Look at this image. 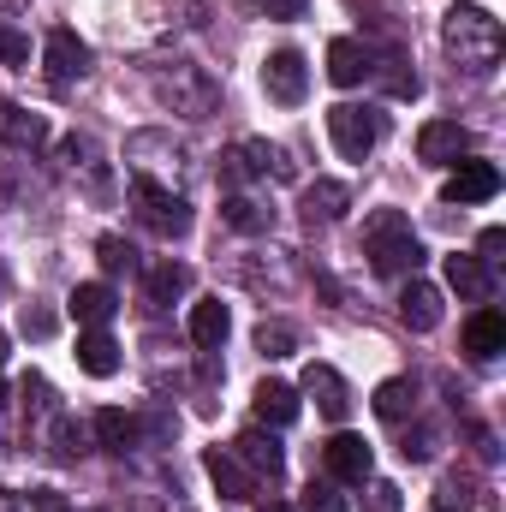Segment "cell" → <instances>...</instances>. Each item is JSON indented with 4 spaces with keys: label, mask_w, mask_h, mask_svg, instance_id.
<instances>
[{
    "label": "cell",
    "mask_w": 506,
    "mask_h": 512,
    "mask_svg": "<svg viewBox=\"0 0 506 512\" xmlns=\"http://www.w3.org/2000/svg\"><path fill=\"white\" fill-rule=\"evenodd\" d=\"M441 42H447V54H453L465 72H489V66L501 60V18L459 0V6H447V18H441Z\"/></svg>",
    "instance_id": "cell-1"
},
{
    "label": "cell",
    "mask_w": 506,
    "mask_h": 512,
    "mask_svg": "<svg viewBox=\"0 0 506 512\" xmlns=\"http://www.w3.org/2000/svg\"><path fill=\"white\" fill-rule=\"evenodd\" d=\"M364 256H370L376 274H417L423 268V245H417V233L399 209H376L364 221Z\"/></svg>",
    "instance_id": "cell-2"
},
{
    "label": "cell",
    "mask_w": 506,
    "mask_h": 512,
    "mask_svg": "<svg viewBox=\"0 0 506 512\" xmlns=\"http://www.w3.org/2000/svg\"><path fill=\"white\" fill-rule=\"evenodd\" d=\"M155 96H161V108H173V114H185V120H209L215 102H221V90H215V78H209L203 66L155 72Z\"/></svg>",
    "instance_id": "cell-3"
},
{
    "label": "cell",
    "mask_w": 506,
    "mask_h": 512,
    "mask_svg": "<svg viewBox=\"0 0 506 512\" xmlns=\"http://www.w3.org/2000/svg\"><path fill=\"white\" fill-rule=\"evenodd\" d=\"M131 203H137V215H143V227H149L155 239H185V233H191V203H185L179 191L155 185L149 173L131 179Z\"/></svg>",
    "instance_id": "cell-4"
},
{
    "label": "cell",
    "mask_w": 506,
    "mask_h": 512,
    "mask_svg": "<svg viewBox=\"0 0 506 512\" xmlns=\"http://www.w3.org/2000/svg\"><path fill=\"white\" fill-rule=\"evenodd\" d=\"M328 137H334V149H340L346 161H364V155L376 149V137H381V120L370 114V108L340 102V108H328Z\"/></svg>",
    "instance_id": "cell-5"
},
{
    "label": "cell",
    "mask_w": 506,
    "mask_h": 512,
    "mask_svg": "<svg viewBox=\"0 0 506 512\" xmlns=\"http://www.w3.org/2000/svg\"><path fill=\"white\" fill-rule=\"evenodd\" d=\"M262 90H268V102L298 108L304 90H310V66H304V54H298V48H274V54L262 60Z\"/></svg>",
    "instance_id": "cell-6"
},
{
    "label": "cell",
    "mask_w": 506,
    "mask_h": 512,
    "mask_svg": "<svg viewBox=\"0 0 506 512\" xmlns=\"http://www.w3.org/2000/svg\"><path fill=\"white\" fill-rule=\"evenodd\" d=\"M322 465H328V477H334V483H370L376 453H370V441H364V435H334V441L322 447Z\"/></svg>",
    "instance_id": "cell-7"
},
{
    "label": "cell",
    "mask_w": 506,
    "mask_h": 512,
    "mask_svg": "<svg viewBox=\"0 0 506 512\" xmlns=\"http://www.w3.org/2000/svg\"><path fill=\"white\" fill-rule=\"evenodd\" d=\"M42 60H48V78H54V84H78V78L90 72V42H84L78 30H54L48 48H42Z\"/></svg>",
    "instance_id": "cell-8"
},
{
    "label": "cell",
    "mask_w": 506,
    "mask_h": 512,
    "mask_svg": "<svg viewBox=\"0 0 506 512\" xmlns=\"http://www.w3.org/2000/svg\"><path fill=\"white\" fill-rule=\"evenodd\" d=\"M501 191V167L495 161H453V179H447V203H489Z\"/></svg>",
    "instance_id": "cell-9"
},
{
    "label": "cell",
    "mask_w": 506,
    "mask_h": 512,
    "mask_svg": "<svg viewBox=\"0 0 506 512\" xmlns=\"http://www.w3.org/2000/svg\"><path fill=\"white\" fill-rule=\"evenodd\" d=\"M304 393L316 399V411L328 417V423H346V411H352V393L340 382V370H328V364H310L304 370Z\"/></svg>",
    "instance_id": "cell-10"
},
{
    "label": "cell",
    "mask_w": 506,
    "mask_h": 512,
    "mask_svg": "<svg viewBox=\"0 0 506 512\" xmlns=\"http://www.w3.org/2000/svg\"><path fill=\"white\" fill-rule=\"evenodd\" d=\"M233 459L251 465V477H268V483L286 471V453H280V441H274L268 429H245V435L233 441Z\"/></svg>",
    "instance_id": "cell-11"
},
{
    "label": "cell",
    "mask_w": 506,
    "mask_h": 512,
    "mask_svg": "<svg viewBox=\"0 0 506 512\" xmlns=\"http://www.w3.org/2000/svg\"><path fill=\"white\" fill-rule=\"evenodd\" d=\"M376 72V60H370V48L364 42H352V36H340V42H328V78L340 84V90H352V84H364Z\"/></svg>",
    "instance_id": "cell-12"
},
{
    "label": "cell",
    "mask_w": 506,
    "mask_h": 512,
    "mask_svg": "<svg viewBox=\"0 0 506 512\" xmlns=\"http://www.w3.org/2000/svg\"><path fill=\"white\" fill-rule=\"evenodd\" d=\"M399 316H405V328H417V334L441 328V286H429V280L411 274V286L399 292Z\"/></svg>",
    "instance_id": "cell-13"
},
{
    "label": "cell",
    "mask_w": 506,
    "mask_h": 512,
    "mask_svg": "<svg viewBox=\"0 0 506 512\" xmlns=\"http://www.w3.org/2000/svg\"><path fill=\"white\" fill-rule=\"evenodd\" d=\"M471 149V131L459 126V120H429V126L417 131V155L423 161H459Z\"/></svg>",
    "instance_id": "cell-14"
},
{
    "label": "cell",
    "mask_w": 506,
    "mask_h": 512,
    "mask_svg": "<svg viewBox=\"0 0 506 512\" xmlns=\"http://www.w3.org/2000/svg\"><path fill=\"white\" fill-rule=\"evenodd\" d=\"M78 370L96 376V382H108V376L120 370V346H114L108 328H84V334H78Z\"/></svg>",
    "instance_id": "cell-15"
},
{
    "label": "cell",
    "mask_w": 506,
    "mask_h": 512,
    "mask_svg": "<svg viewBox=\"0 0 506 512\" xmlns=\"http://www.w3.org/2000/svg\"><path fill=\"white\" fill-rule=\"evenodd\" d=\"M465 352H471L477 364L501 358V352H506V316H501V310H477V316L465 322Z\"/></svg>",
    "instance_id": "cell-16"
},
{
    "label": "cell",
    "mask_w": 506,
    "mask_h": 512,
    "mask_svg": "<svg viewBox=\"0 0 506 512\" xmlns=\"http://www.w3.org/2000/svg\"><path fill=\"white\" fill-rule=\"evenodd\" d=\"M0 143H12V149H36V143H48V120L0 96Z\"/></svg>",
    "instance_id": "cell-17"
},
{
    "label": "cell",
    "mask_w": 506,
    "mask_h": 512,
    "mask_svg": "<svg viewBox=\"0 0 506 512\" xmlns=\"http://www.w3.org/2000/svg\"><path fill=\"white\" fill-rule=\"evenodd\" d=\"M203 471L215 477V489H221L227 501H251V495H256V477L233 459V453H221V447H209V453H203Z\"/></svg>",
    "instance_id": "cell-18"
},
{
    "label": "cell",
    "mask_w": 506,
    "mask_h": 512,
    "mask_svg": "<svg viewBox=\"0 0 506 512\" xmlns=\"http://www.w3.org/2000/svg\"><path fill=\"white\" fill-rule=\"evenodd\" d=\"M66 304H72V316H78L84 328H108V322H114V310H120L114 286H102V280H84V286H78Z\"/></svg>",
    "instance_id": "cell-19"
},
{
    "label": "cell",
    "mask_w": 506,
    "mask_h": 512,
    "mask_svg": "<svg viewBox=\"0 0 506 512\" xmlns=\"http://www.w3.org/2000/svg\"><path fill=\"white\" fill-rule=\"evenodd\" d=\"M447 286H453L459 298L483 304V298L495 292V274H489V262H477V256H447Z\"/></svg>",
    "instance_id": "cell-20"
},
{
    "label": "cell",
    "mask_w": 506,
    "mask_h": 512,
    "mask_svg": "<svg viewBox=\"0 0 506 512\" xmlns=\"http://www.w3.org/2000/svg\"><path fill=\"white\" fill-rule=\"evenodd\" d=\"M256 423H268V429L298 423V387H286V382H262L256 387Z\"/></svg>",
    "instance_id": "cell-21"
},
{
    "label": "cell",
    "mask_w": 506,
    "mask_h": 512,
    "mask_svg": "<svg viewBox=\"0 0 506 512\" xmlns=\"http://www.w3.org/2000/svg\"><path fill=\"white\" fill-rule=\"evenodd\" d=\"M352 209V191L340 185V179H316V185H304V215L310 221H340Z\"/></svg>",
    "instance_id": "cell-22"
},
{
    "label": "cell",
    "mask_w": 506,
    "mask_h": 512,
    "mask_svg": "<svg viewBox=\"0 0 506 512\" xmlns=\"http://www.w3.org/2000/svg\"><path fill=\"white\" fill-rule=\"evenodd\" d=\"M227 328H233V316H227V304H221V298L191 304V340H197L203 352H215V346L227 340Z\"/></svg>",
    "instance_id": "cell-23"
},
{
    "label": "cell",
    "mask_w": 506,
    "mask_h": 512,
    "mask_svg": "<svg viewBox=\"0 0 506 512\" xmlns=\"http://www.w3.org/2000/svg\"><path fill=\"white\" fill-rule=\"evenodd\" d=\"M191 292V268L185 262H155L149 268V304L161 310V304H173V298H185Z\"/></svg>",
    "instance_id": "cell-24"
},
{
    "label": "cell",
    "mask_w": 506,
    "mask_h": 512,
    "mask_svg": "<svg viewBox=\"0 0 506 512\" xmlns=\"http://www.w3.org/2000/svg\"><path fill=\"white\" fill-rule=\"evenodd\" d=\"M411 411H417V382L393 376V382L376 387V417H387V423H405Z\"/></svg>",
    "instance_id": "cell-25"
},
{
    "label": "cell",
    "mask_w": 506,
    "mask_h": 512,
    "mask_svg": "<svg viewBox=\"0 0 506 512\" xmlns=\"http://www.w3.org/2000/svg\"><path fill=\"white\" fill-rule=\"evenodd\" d=\"M221 215H227V227H239V233H268V227H274V209H262V203L239 197V191L227 197V209H221Z\"/></svg>",
    "instance_id": "cell-26"
},
{
    "label": "cell",
    "mask_w": 506,
    "mask_h": 512,
    "mask_svg": "<svg viewBox=\"0 0 506 512\" xmlns=\"http://www.w3.org/2000/svg\"><path fill=\"white\" fill-rule=\"evenodd\" d=\"M96 435H102L108 453H131V447H137V417H126V411H102V417H96Z\"/></svg>",
    "instance_id": "cell-27"
},
{
    "label": "cell",
    "mask_w": 506,
    "mask_h": 512,
    "mask_svg": "<svg viewBox=\"0 0 506 512\" xmlns=\"http://www.w3.org/2000/svg\"><path fill=\"white\" fill-rule=\"evenodd\" d=\"M256 352H262V358H292V352H298V328L262 322V328H256Z\"/></svg>",
    "instance_id": "cell-28"
},
{
    "label": "cell",
    "mask_w": 506,
    "mask_h": 512,
    "mask_svg": "<svg viewBox=\"0 0 506 512\" xmlns=\"http://www.w3.org/2000/svg\"><path fill=\"white\" fill-rule=\"evenodd\" d=\"M245 161H251V173L292 179V161H286V149H274V143H262V137H251V143H245Z\"/></svg>",
    "instance_id": "cell-29"
},
{
    "label": "cell",
    "mask_w": 506,
    "mask_h": 512,
    "mask_svg": "<svg viewBox=\"0 0 506 512\" xmlns=\"http://www.w3.org/2000/svg\"><path fill=\"white\" fill-rule=\"evenodd\" d=\"M54 453H60V459L90 453V435H84V423H78V417H60V423H54Z\"/></svg>",
    "instance_id": "cell-30"
},
{
    "label": "cell",
    "mask_w": 506,
    "mask_h": 512,
    "mask_svg": "<svg viewBox=\"0 0 506 512\" xmlns=\"http://www.w3.org/2000/svg\"><path fill=\"white\" fill-rule=\"evenodd\" d=\"M399 459H405V465H429V459H435V429H405Z\"/></svg>",
    "instance_id": "cell-31"
},
{
    "label": "cell",
    "mask_w": 506,
    "mask_h": 512,
    "mask_svg": "<svg viewBox=\"0 0 506 512\" xmlns=\"http://www.w3.org/2000/svg\"><path fill=\"white\" fill-rule=\"evenodd\" d=\"M298 512H346V495H334L328 483H310V489H304V507H298Z\"/></svg>",
    "instance_id": "cell-32"
},
{
    "label": "cell",
    "mask_w": 506,
    "mask_h": 512,
    "mask_svg": "<svg viewBox=\"0 0 506 512\" xmlns=\"http://www.w3.org/2000/svg\"><path fill=\"white\" fill-rule=\"evenodd\" d=\"M370 512H405V495H399V483L376 477V483H370Z\"/></svg>",
    "instance_id": "cell-33"
},
{
    "label": "cell",
    "mask_w": 506,
    "mask_h": 512,
    "mask_svg": "<svg viewBox=\"0 0 506 512\" xmlns=\"http://www.w3.org/2000/svg\"><path fill=\"white\" fill-rule=\"evenodd\" d=\"M96 251H102V268H108V274H120V268H131V245L126 239H114V233H108V239H102V245H96Z\"/></svg>",
    "instance_id": "cell-34"
},
{
    "label": "cell",
    "mask_w": 506,
    "mask_h": 512,
    "mask_svg": "<svg viewBox=\"0 0 506 512\" xmlns=\"http://www.w3.org/2000/svg\"><path fill=\"white\" fill-rule=\"evenodd\" d=\"M0 60H6V66H24V60H30V42H24L12 24H0Z\"/></svg>",
    "instance_id": "cell-35"
},
{
    "label": "cell",
    "mask_w": 506,
    "mask_h": 512,
    "mask_svg": "<svg viewBox=\"0 0 506 512\" xmlns=\"http://www.w3.org/2000/svg\"><path fill=\"white\" fill-rule=\"evenodd\" d=\"M435 507H441V512H465V507H471V483H459V477H453V483H441V501H435Z\"/></svg>",
    "instance_id": "cell-36"
},
{
    "label": "cell",
    "mask_w": 506,
    "mask_h": 512,
    "mask_svg": "<svg viewBox=\"0 0 506 512\" xmlns=\"http://www.w3.org/2000/svg\"><path fill=\"white\" fill-rule=\"evenodd\" d=\"M221 179H227V185H245V179H251V161H245V149H227V155H221Z\"/></svg>",
    "instance_id": "cell-37"
},
{
    "label": "cell",
    "mask_w": 506,
    "mask_h": 512,
    "mask_svg": "<svg viewBox=\"0 0 506 512\" xmlns=\"http://www.w3.org/2000/svg\"><path fill=\"white\" fill-rule=\"evenodd\" d=\"M477 251H483L477 262H501V251H506V233H501V227H489V233L477 239Z\"/></svg>",
    "instance_id": "cell-38"
},
{
    "label": "cell",
    "mask_w": 506,
    "mask_h": 512,
    "mask_svg": "<svg viewBox=\"0 0 506 512\" xmlns=\"http://www.w3.org/2000/svg\"><path fill=\"white\" fill-rule=\"evenodd\" d=\"M304 6H310V0H262L268 18H304Z\"/></svg>",
    "instance_id": "cell-39"
},
{
    "label": "cell",
    "mask_w": 506,
    "mask_h": 512,
    "mask_svg": "<svg viewBox=\"0 0 506 512\" xmlns=\"http://www.w3.org/2000/svg\"><path fill=\"white\" fill-rule=\"evenodd\" d=\"M30 512H72V507L60 501V489H36L30 495Z\"/></svg>",
    "instance_id": "cell-40"
},
{
    "label": "cell",
    "mask_w": 506,
    "mask_h": 512,
    "mask_svg": "<svg viewBox=\"0 0 506 512\" xmlns=\"http://www.w3.org/2000/svg\"><path fill=\"white\" fill-rule=\"evenodd\" d=\"M256 512H298V507H286V501H274V495H268V501H262Z\"/></svg>",
    "instance_id": "cell-41"
},
{
    "label": "cell",
    "mask_w": 506,
    "mask_h": 512,
    "mask_svg": "<svg viewBox=\"0 0 506 512\" xmlns=\"http://www.w3.org/2000/svg\"><path fill=\"white\" fill-rule=\"evenodd\" d=\"M0 512H18V507H12V501H6V495H0Z\"/></svg>",
    "instance_id": "cell-42"
},
{
    "label": "cell",
    "mask_w": 506,
    "mask_h": 512,
    "mask_svg": "<svg viewBox=\"0 0 506 512\" xmlns=\"http://www.w3.org/2000/svg\"><path fill=\"white\" fill-rule=\"evenodd\" d=\"M0 405H6V382H0Z\"/></svg>",
    "instance_id": "cell-43"
}]
</instances>
